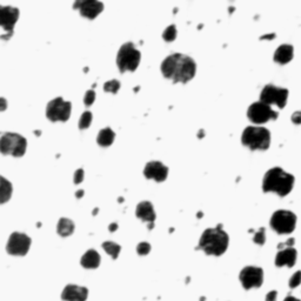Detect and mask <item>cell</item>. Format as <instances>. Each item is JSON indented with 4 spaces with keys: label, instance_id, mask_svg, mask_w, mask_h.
<instances>
[{
    "label": "cell",
    "instance_id": "obj_26",
    "mask_svg": "<svg viewBox=\"0 0 301 301\" xmlns=\"http://www.w3.org/2000/svg\"><path fill=\"white\" fill-rule=\"evenodd\" d=\"M119 90H120V83H119L118 80L112 79V80H110V82L105 83V85H104L105 92L116 94V93H118Z\"/></svg>",
    "mask_w": 301,
    "mask_h": 301
},
{
    "label": "cell",
    "instance_id": "obj_25",
    "mask_svg": "<svg viewBox=\"0 0 301 301\" xmlns=\"http://www.w3.org/2000/svg\"><path fill=\"white\" fill-rule=\"evenodd\" d=\"M175 38H177V26H175V25H169V26L164 31L163 39L167 41V43H171V41L175 40Z\"/></svg>",
    "mask_w": 301,
    "mask_h": 301
},
{
    "label": "cell",
    "instance_id": "obj_10",
    "mask_svg": "<svg viewBox=\"0 0 301 301\" xmlns=\"http://www.w3.org/2000/svg\"><path fill=\"white\" fill-rule=\"evenodd\" d=\"M247 117L255 125H263L271 120H275L278 118V113L271 106L258 101L250 106L249 111H247Z\"/></svg>",
    "mask_w": 301,
    "mask_h": 301
},
{
    "label": "cell",
    "instance_id": "obj_19",
    "mask_svg": "<svg viewBox=\"0 0 301 301\" xmlns=\"http://www.w3.org/2000/svg\"><path fill=\"white\" fill-rule=\"evenodd\" d=\"M293 46L288 45V44H283V45L278 47V50L274 53V61L280 64V65H285V64H288L289 61L293 59Z\"/></svg>",
    "mask_w": 301,
    "mask_h": 301
},
{
    "label": "cell",
    "instance_id": "obj_7",
    "mask_svg": "<svg viewBox=\"0 0 301 301\" xmlns=\"http://www.w3.org/2000/svg\"><path fill=\"white\" fill-rule=\"evenodd\" d=\"M269 225L278 234H291L295 230L297 216L291 211H277L272 216Z\"/></svg>",
    "mask_w": 301,
    "mask_h": 301
},
{
    "label": "cell",
    "instance_id": "obj_31",
    "mask_svg": "<svg viewBox=\"0 0 301 301\" xmlns=\"http://www.w3.org/2000/svg\"><path fill=\"white\" fill-rule=\"evenodd\" d=\"M96 100V92L93 90H88L85 93V97H84V102H85L86 106H91Z\"/></svg>",
    "mask_w": 301,
    "mask_h": 301
},
{
    "label": "cell",
    "instance_id": "obj_12",
    "mask_svg": "<svg viewBox=\"0 0 301 301\" xmlns=\"http://www.w3.org/2000/svg\"><path fill=\"white\" fill-rule=\"evenodd\" d=\"M239 279L245 289L258 288L264 283V271L260 267L247 266L241 269Z\"/></svg>",
    "mask_w": 301,
    "mask_h": 301
},
{
    "label": "cell",
    "instance_id": "obj_6",
    "mask_svg": "<svg viewBox=\"0 0 301 301\" xmlns=\"http://www.w3.org/2000/svg\"><path fill=\"white\" fill-rule=\"evenodd\" d=\"M27 149V141L18 133L6 132L0 136V153L4 155L23 157Z\"/></svg>",
    "mask_w": 301,
    "mask_h": 301
},
{
    "label": "cell",
    "instance_id": "obj_9",
    "mask_svg": "<svg viewBox=\"0 0 301 301\" xmlns=\"http://www.w3.org/2000/svg\"><path fill=\"white\" fill-rule=\"evenodd\" d=\"M72 105L69 101H65L63 98H55L47 104L46 117L50 120L55 121H67L71 116Z\"/></svg>",
    "mask_w": 301,
    "mask_h": 301
},
{
    "label": "cell",
    "instance_id": "obj_20",
    "mask_svg": "<svg viewBox=\"0 0 301 301\" xmlns=\"http://www.w3.org/2000/svg\"><path fill=\"white\" fill-rule=\"evenodd\" d=\"M100 260H101V259H100L99 253L97 252V251L88 250L87 252L83 255L80 264H82V266L84 267V268L93 269V268H97V267H99Z\"/></svg>",
    "mask_w": 301,
    "mask_h": 301
},
{
    "label": "cell",
    "instance_id": "obj_37",
    "mask_svg": "<svg viewBox=\"0 0 301 301\" xmlns=\"http://www.w3.org/2000/svg\"><path fill=\"white\" fill-rule=\"evenodd\" d=\"M275 38V34L274 33H272V34H265L263 35V37L260 38V40H273V39Z\"/></svg>",
    "mask_w": 301,
    "mask_h": 301
},
{
    "label": "cell",
    "instance_id": "obj_29",
    "mask_svg": "<svg viewBox=\"0 0 301 301\" xmlns=\"http://www.w3.org/2000/svg\"><path fill=\"white\" fill-rule=\"evenodd\" d=\"M136 252L139 255H147L150 252V245L149 242H140V244L136 246Z\"/></svg>",
    "mask_w": 301,
    "mask_h": 301
},
{
    "label": "cell",
    "instance_id": "obj_15",
    "mask_svg": "<svg viewBox=\"0 0 301 301\" xmlns=\"http://www.w3.org/2000/svg\"><path fill=\"white\" fill-rule=\"evenodd\" d=\"M144 175L147 179L163 183L168 177V168L160 161H150L144 168Z\"/></svg>",
    "mask_w": 301,
    "mask_h": 301
},
{
    "label": "cell",
    "instance_id": "obj_4",
    "mask_svg": "<svg viewBox=\"0 0 301 301\" xmlns=\"http://www.w3.org/2000/svg\"><path fill=\"white\" fill-rule=\"evenodd\" d=\"M241 143L252 150H266L271 145V133L261 126H249L241 135Z\"/></svg>",
    "mask_w": 301,
    "mask_h": 301
},
{
    "label": "cell",
    "instance_id": "obj_16",
    "mask_svg": "<svg viewBox=\"0 0 301 301\" xmlns=\"http://www.w3.org/2000/svg\"><path fill=\"white\" fill-rule=\"evenodd\" d=\"M135 216L136 218H139L143 221L149 224V228L152 230L153 224H154L155 218H157V214H155L154 207L150 201H141L138 203L135 210Z\"/></svg>",
    "mask_w": 301,
    "mask_h": 301
},
{
    "label": "cell",
    "instance_id": "obj_13",
    "mask_svg": "<svg viewBox=\"0 0 301 301\" xmlns=\"http://www.w3.org/2000/svg\"><path fill=\"white\" fill-rule=\"evenodd\" d=\"M19 19V10L13 6H2L0 5V27L6 34L2 39H8L13 35V29Z\"/></svg>",
    "mask_w": 301,
    "mask_h": 301
},
{
    "label": "cell",
    "instance_id": "obj_36",
    "mask_svg": "<svg viewBox=\"0 0 301 301\" xmlns=\"http://www.w3.org/2000/svg\"><path fill=\"white\" fill-rule=\"evenodd\" d=\"M7 108V100L5 98H0V112H4Z\"/></svg>",
    "mask_w": 301,
    "mask_h": 301
},
{
    "label": "cell",
    "instance_id": "obj_38",
    "mask_svg": "<svg viewBox=\"0 0 301 301\" xmlns=\"http://www.w3.org/2000/svg\"><path fill=\"white\" fill-rule=\"evenodd\" d=\"M108 230H110V232H114V231L118 230V224H116V222H114V224H111L108 226Z\"/></svg>",
    "mask_w": 301,
    "mask_h": 301
},
{
    "label": "cell",
    "instance_id": "obj_32",
    "mask_svg": "<svg viewBox=\"0 0 301 301\" xmlns=\"http://www.w3.org/2000/svg\"><path fill=\"white\" fill-rule=\"evenodd\" d=\"M84 175H85V173H84V169L83 168H79L77 172L74 173V184H80L82 181L84 180Z\"/></svg>",
    "mask_w": 301,
    "mask_h": 301
},
{
    "label": "cell",
    "instance_id": "obj_28",
    "mask_svg": "<svg viewBox=\"0 0 301 301\" xmlns=\"http://www.w3.org/2000/svg\"><path fill=\"white\" fill-rule=\"evenodd\" d=\"M253 241H254L256 245H259V246H263L265 242H266V234H265V228L264 227L259 228V230L254 233V236H253Z\"/></svg>",
    "mask_w": 301,
    "mask_h": 301
},
{
    "label": "cell",
    "instance_id": "obj_5",
    "mask_svg": "<svg viewBox=\"0 0 301 301\" xmlns=\"http://www.w3.org/2000/svg\"><path fill=\"white\" fill-rule=\"evenodd\" d=\"M141 60V53L133 43H126L120 47L117 54V65L121 73L134 72Z\"/></svg>",
    "mask_w": 301,
    "mask_h": 301
},
{
    "label": "cell",
    "instance_id": "obj_35",
    "mask_svg": "<svg viewBox=\"0 0 301 301\" xmlns=\"http://www.w3.org/2000/svg\"><path fill=\"white\" fill-rule=\"evenodd\" d=\"M278 297V292L277 291H271L268 292V294L266 295V301H275Z\"/></svg>",
    "mask_w": 301,
    "mask_h": 301
},
{
    "label": "cell",
    "instance_id": "obj_1",
    "mask_svg": "<svg viewBox=\"0 0 301 301\" xmlns=\"http://www.w3.org/2000/svg\"><path fill=\"white\" fill-rule=\"evenodd\" d=\"M196 61L181 53L168 55L161 64V73L173 83H188L196 75Z\"/></svg>",
    "mask_w": 301,
    "mask_h": 301
},
{
    "label": "cell",
    "instance_id": "obj_42",
    "mask_svg": "<svg viewBox=\"0 0 301 301\" xmlns=\"http://www.w3.org/2000/svg\"><path fill=\"white\" fill-rule=\"evenodd\" d=\"M98 211H99V210H98V208H96V210H94V211H93V216H96V214H97V213H98Z\"/></svg>",
    "mask_w": 301,
    "mask_h": 301
},
{
    "label": "cell",
    "instance_id": "obj_18",
    "mask_svg": "<svg viewBox=\"0 0 301 301\" xmlns=\"http://www.w3.org/2000/svg\"><path fill=\"white\" fill-rule=\"evenodd\" d=\"M298 252L293 247L279 250L275 256V266L277 267H293L297 263Z\"/></svg>",
    "mask_w": 301,
    "mask_h": 301
},
{
    "label": "cell",
    "instance_id": "obj_41",
    "mask_svg": "<svg viewBox=\"0 0 301 301\" xmlns=\"http://www.w3.org/2000/svg\"><path fill=\"white\" fill-rule=\"evenodd\" d=\"M205 136V133H203V131H199V133H198V138H203Z\"/></svg>",
    "mask_w": 301,
    "mask_h": 301
},
{
    "label": "cell",
    "instance_id": "obj_2",
    "mask_svg": "<svg viewBox=\"0 0 301 301\" xmlns=\"http://www.w3.org/2000/svg\"><path fill=\"white\" fill-rule=\"evenodd\" d=\"M294 177L287 173L280 167H273L265 174L263 189L265 193H275L280 197H286L293 189Z\"/></svg>",
    "mask_w": 301,
    "mask_h": 301
},
{
    "label": "cell",
    "instance_id": "obj_30",
    "mask_svg": "<svg viewBox=\"0 0 301 301\" xmlns=\"http://www.w3.org/2000/svg\"><path fill=\"white\" fill-rule=\"evenodd\" d=\"M300 284H301V271H298L292 275L291 279H289V287H291V288H297Z\"/></svg>",
    "mask_w": 301,
    "mask_h": 301
},
{
    "label": "cell",
    "instance_id": "obj_33",
    "mask_svg": "<svg viewBox=\"0 0 301 301\" xmlns=\"http://www.w3.org/2000/svg\"><path fill=\"white\" fill-rule=\"evenodd\" d=\"M294 242H295V240H294V238H289V239H287V241H285V242H283V244H280L279 245V250H283V249H286V247H293V245H294Z\"/></svg>",
    "mask_w": 301,
    "mask_h": 301
},
{
    "label": "cell",
    "instance_id": "obj_17",
    "mask_svg": "<svg viewBox=\"0 0 301 301\" xmlns=\"http://www.w3.org/2000/svg\"><path fill=\"white\" fill-rule=\"evenodd\" d=\"M87 297L88 289L77 285H67L61 293V299L64 301H86Z\"/></svg>",
    "mask_w": 301,
    "mask_h": 301
},
{
    "label": "cell",
    "instance_id": "obj_27",
    "mask_svg": "<svg viewBox=\"0 0 301 301\" xmlns=\"http://www.w3.org/2000/svg\"><path fill=\"white\" fill-rule=\"evenodd\" d=\"M92 113L88 112V111H86V112H84L82 114V117H80L79 119V128L80 130H86V128L90 127L91 122H92Z\"/></svg>",
    "mask_w": 301,
    "mask_h": 301
},
{
    "label": "cell",
    "instance_id": "obj_11",
    "mask_svg": "<svg viewBox=\"0 0 301 301\" xmlns=\"http://www.w3.org/2000/svg\"><path fill=\"white\" fill-rule=\"evenodd\" d=\"M31 238L25 233L13 232L8 238L6 251L8 254L15 256H24L27 254L31 247Z\"/></svg>",
    "mask_w": 301,
    "mask_h": 301
},
{
    "label": "cell",
    "instance_id": "obj_8",
    "mask_svg": "<svg viewBox=\"0 0 301 301\" xmlns=\"http://www.w3.org/2000/svg\"><path fill=\"white\" fill-rule=\"evenodd\" d=\"M287 99H288V91L274 85H266L260 93L261 102L268 106L275 105L279 108L285 107Z\"/></svg>",
    "mask_w": 301,
    "mask_h": 301
},
{
    "label": "cell",
    "instance_id": "obj_34",
    "mask_svg": "<svg viewBox=\"0 0 301 301\" xmlns=\"http://www.w3.org/2000/svg\"><path fill=\"white\" fill-rule=\"evenodd\" d=\"M292 121L295 125H301V111H298V112H294L293 116H292Z\"/></svg>",
    "mask_w": 301,
    "mask_h": 301
},
{
    "label": "cell",
    "instance_id": "obj_24",
    "mask_svg": "<svg viewBox=\"0 0 301 301\" xmlns=\"http://www.w3.org/2000/svg\"><path fill=\"white\" fill-rule=\"evenodd\" d=\"M102 249L105 250V252L107 253L108 255L112 256L113 259L118 258L119 253H120V251H121L120 245L116 244V242H113V241H105L104 244H102Z\"/></svg>",
    "mask_w": 301,
    "mask_h": 301
},
{
    "label": "cell",
    "instance_id": "obj_23",
    "mask_svg": "<svg viewBox=\"0 0 301 301\" xmlns=\"http://www.w3.org/2000/svg\"><path fill=\"white\" fill-rule=\"evenodd\" d=\"M74 222L67 218H61L58 221L57 232L60 236H69L74 232Z\"/></svg>",
    "mask_w": 301,
    "mask_h": 301
},
{
    "label": "cell",
    "instance_id": "obj_3",
    "mask_svg": "<svg viewBox=\"0 0 301 301\" xmlns=\"http://www.w3.org/2000/svg\"><path fill=\"white\" fill-rule=\"evenodd\" d=\"M228 242L230 238L227 233L222 230L221 225H218L217 227L203 231L197 249L201 250L207 255L220 256L227 251Z\"/></svg>",
    "mask_w": 301,
    "mask_h": 301
},
{
    "label": "cell",
    "instance_id": "obj_21",
    "mask_svg": "<svg viewBox=\"0 0 301 301\" xmlns=\"http://www.w3.org/2000/svg\"><path fill=\"white\" fill-rule=\"evenodd\" d=\"M114 138H116V133L110 127H106L99 132L97 136V143L101 147H108L113 144Z\"/></svg>",
    "mask_w": 301,
    "mask_h": 301
},
{
    "label": "cell",
    "instance_id": "obj_39",
    "mask_svg": "<svg viewBox=\"0 0 301 301\" xmlns=\"http://www.w3.org/2000/svg\"><path fill=\"white\" fill-rule=\"evenodd\" d=\"M84 194H85V191H84V189H79L78 192H75V198H78V199H79V198H82Z\"/></svg>",
    "mask_w": 301,
    "mask_h": 301
},
{
    "label": "cell",
    "instance_id": "obj_40",
    "mask_svg": "<svg viewBox=\"0 0 301 301\" xmlns=\"http://www.w3.org/2000/svg\"><path fill=\"white\" fill-rule=\"evenodd\" d=\"M284 301H300L299 299H297V298H294V297H292V295H288V297L286 298L285 300Z\"/></svg>",
    "mask_w": 301,
    "mask_h": 301
},
{
    "label": "cell",
    "instance_id": "obj_22",
    "mask_svg": "<svg viewBox=\"0 0 301 301\" xmlns=\"http://www.w3.org/2000/svg\"><path fill=\"white\" fill-rule=\"evenodd\" d=\"M12 184L0 175V203L7 202L12 197Z\"/></svg>",
    "mask_w": 301,
    "mask_h": 301
},
{
    "label": "cell",
    "instance_id": "obj_14",
    "mask_svg": "<svg viewBox=\"0 0 301 301\" xmlns=\"http://www.w3.org/2000/svg\"><path fill=\"white\" fill-rule=\"evenodd\" d=\"M73 7L87 19L97 18L104 11V4L97 0H78L74 2Z\"/></svg>",
    "mask_w": 301,
    "mask_h": 301
}]
</instances>
